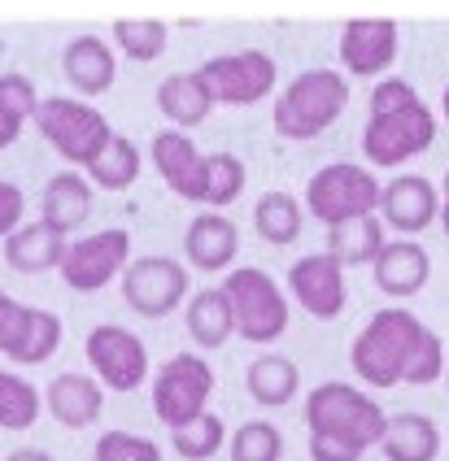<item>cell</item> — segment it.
Segmentation results:
<instances>
[{
  "label": "cell",
  "instance_id": "obj_1",
  "mask_svg": "<svg viewBox=\"0 0 449 461\" xmlns=\"http://www.w3.org/2000/svg\"><path fill=\"white\" fill-rule=\"evenodd\" d=\"M310 461H362L367 448H380L389 431V413L362 387L327 379L306 396Z\"/></svg>",
  "mask_w": 449,
  "mask_h": 461
},
{
  "label": "cell",
  "instance_id": "obj_2",
  "mask_svg": "<svg viewBox=\"0 0 449 461\" xmlns=\"http://www.w3.org/2000/svg\"><path fill=\"white\" fill-rule=\"evenodd\" d=\"M436 140V113L419 101V92L406 78H380L371 92V118L362 127V157L380 170L406 166L410 157L432 149Z\"/></svg>",
  "mask_w": 449,
  "mask_h": 461
},
{
  "label": "cell",
  "instance_id": "obj_3",
  "mask_svg": "<svg viewBox=\"0 0 449 461\" xmlns=\"http://www.w3.org/2000/svg\"><path fill=\"white\" fill-rule=\"evenodd\" d=\"M423 331L427 327L419 322V313H410V309L389 305V309H380V313H371V322L358 331L353 348H349L353 375L367 387H375V392L401 387L410 361L419 353Z\"/></svg>",
  "mask_w": 449,
  "mask_h": 461
},
{
  "label": "cell",
  "instance_id": "obj_4",
  "mask_svg": "<svg viewBox=\"0 0 449 461\" xmlns=\"http://www.w3.org/2000/svg\"><path fill=\"white\" fill-rule=\"evenodd\" d=\"M349 104V78L341 70H301L275 101V135L315 140L332 127Z\"/></svg>",
  "mask_w": 449,
  "mask_h": 461
},
{
  "label": "cell",
  "instance_id": "obj_5",
  "mask_svg": "<svg viewBox=\"0 0 449 461\" xmlns=\"http://www.w3.org/2000/svg\"><path fill=\"white\" fill-rule=\"evenodd\" d=\"M35 127L57 149L61 161H70L79 170H87L109 149V140L118 135V131L109 127L105 113L96 104L79 101V96H49V101H40Z\"/></svg>",
  "mask_w": 449,
  "mask_h": 461
},
{
  "label": "cell",
  "instance_id": "obj_6",
  "mask_svg": "<svg viewBox=\"0 0 449 461\" xmlns=\"http://www.w3.org/2000/svg\"><path fill=\"white\" fill-rule=\"evenodd\" d=\"M380 187L384 183L358 161H332L310 175L306 183V209L315 213L323 227H341L353 218H371L380 209Z\"/></svg>",
  "mask_w": 449,
  "mask_h": 461
},
{
  "label": "cell",
  "instance_id": "obj_7",
  "mask_svg": "<svg viewBox=\"0 0 449 461\" xmlns=\"http://www.w3.org/2000/svg\"><path fill=\"white\" fill-rule=\"evenodd\" d=\"M223 292H227V305L236 318V335H244L249 344H275L289 331V296L266 270L240 266L227 275Z\"/></svg>",
  "mask_w": 449,
  "mask_h": 461
},
{
  "label": "cell",
  "instance_id": "obj_8",
  "mask_svg": "<svg viewBox=\"0 0 449 461\" xmlns=\"http://www.w3.org/2000/svg\"><path fill=\"white\" fill-rule=\"evenodd\" d=\"M149 396H153V413H158L161 427L179 431L184 422H192V418H201L210 410V396H214L210 361L197 357V353H179V357L161 361Z\"/></svg>",
  "mask_w": 449,
  "mask_h": 461
},
{
  "label": "cell",
  "instance_id": "obj_9",
  "mask_svg": "<svg viewBox=\"0 0 449 461\" xmlns=\"http://www.w3.org/2000/svg\"><path fill=\"white\" fill-rule=\"evenodd\" d=\"M197 75H201L214 104H258L275 92L279 66H275L270 52L244 49V52H218L210 61H201Z\"/></svg>",
  "mask_w": 449,
  "mask_h": 461
},
{
  "label": "cell",
  "instance_id": "obj_10",
  "mask_svg": "<svg viewBox=\"0 0 449 461\" xmlns=\"http://www.w3.org/2000/svg\"><path fill=\"white\" fill-rule=\"evenodd\" d=\"M132 266V230L123 227H105L92 230V235H79L70 249H66V261H61V283L70 292H101L114 279H123V270Z\"/></svg>",
  "mask_w": 449,
  "mask_h": 461
},
{
  "label": "cell",
  "instance_id": "obj_11",
  "mask_svg": "<svg viewBox=\"0 0 449 461\" xmlns=\"http://www.w3.org/2000/svg\"><path fill=\"white\" fill-rule=\"evenodd\" d=\"M83 353L92 361V379L105 392H140L149 384V348L127 327H92L83 339Z\"/></svg>",
  "mask_w": 449,
  "mask_h": 461
},
{
  "label": "cell",
  "instance_id": "obj_12",
  "mask_svg": "<svg viewBox=\"0 0 449 461\" xmlns=\"http://www.w3.org/2000/svg\"><path fill=\"white\" fill-rule=\"evenodd\" d=\"M192 292V275L175 257H135L123 270V301L140 318H170Z\"/></svg>",
  "mask_w": 449,
  "mask_h": 461
},
{
  "label": "cell",
  "instance_id": "obj_13",
  "mask_svg": "<svg viewBox=\"0 0 449 461\" xmlns=\"http://www.w3.org/2000/svg\"><path fill=\"white\" fill-rule=\"evenodd\" d=\"M289 292L292 301L306 309L318 322H332L341 318L349 305V292H344V266L332 253H310L297 257L289 270Z\"/></svg>",
  "mask_w": 449,
  "mask_h": 461
},
{
  "label": "cell",
  "instance_id": "obj_14",
  "mask_svg": "<svg viewBox=\"0 0 449 461\" xmlns=\"http://www.w3.org/2000/svg\"><path fill=\"white\" fill-rule=\"evenodd\" d=\"M375 218L393 227L401 240H415L441 218V187L423 175H397L380 187V209Z\"/></svg>",
  "mask_w": 449,
  "mask_h": 461
},
{
  "label": "cell",
  "instance_id": "obj_15",
  "mask_svg": "<svg viewBox=\"0 0 449 461\" xmlns=\"http://www.w3.org/2000/svg\"><path fill=\"white\" fill-rule=\"evenodd\" d=\"M401 52V31L389 18H358L341 26V66L349 78H384Z\"/></svg>",
  "mask_w": 449,
  "mask_h": 461
},
{
  "label": "cell",
  "instance_id": "obj_16",
  "mask_svg": "<svg viewBox=\"0 0 449 461\" xmlns=\"http://www.w3.org/2000/svg\"><path fill=\"white\" fill-rule=\"evenodd\" d=\"M149 157L158 166V175L166 179V187L184 201H197L206 205V170H210V157L192 144V135L184 131H158L153 144H149Z\"/></svg>",
  "mask_w": 449,
  "mask_h": 461
},
{
  "label": "cell",
  "instance_id": "obj_17",
  "mask_svg": "<svg viewBox=\"0 0 449 461\" xmlns=\"http://www.w3.org/2000/svg\"><path fill=\"white\" fill-rule=\"evenodd\" d=\"M184 257L192 270H206V275H218V270H232V261L240 257V230L232 218L223 213H197L188 222V235H184Z\"/></svg>",
  "mask_w": 449,
  "mask_h": 461
},
{
  "label": "cell",
  "instance_id": "obj_18",
  "mask_svg": "<svg viewBox=\"0 0 449 461\" xmlns=\"http://www.w3.org/2000/svg\"><path fill=\"white\" fill-rule=\"evenodd\" d=\"M371 275H375L380 292H389L393 301H406V296H415V292L427 287V279H432V257L415 240H389L380 249V257H375Z\"/></svg>",
  "mask_w": 449,
  "mask_h": 461
},
{
  "label": "cell",
  "instance_id": "obj_19",
  "mask_svg": "<svg viewBox=\"0 0 449 461\" xmlns=\"http://www.w3.org/2000/svg\"><path fill=\"white\" fill-rule=\"evenodd\" d=\"M44 405L61 427L70 431H83L92 422H101V410H105V387L96 384L92 375H79V370H66L57 375L53 384L44 387Z\"/></svg>",
  "mask_w": 449,
  "mask_h": 461
},
{
  "label": "cell",
  "instance_id": "obj_20",
  "mask_svg": "<svg viewBox=\"0 0 449 461\" xmlns=\"http://www.w3.org/2000/svg\"><path fill=\"white\" fill-rule=\"evenodd\" d=\"M61 70L70 78V87L83 96H105L114 87V75H118V61H114V49H109L101 35H75L66 52H61Z\"/></svg>",
  "mask_w": 449,
  "mask_h": 461
},
{
  "label": "cell",
  "instance_id": "obj_21",
  "mask_svg": "<svg viewBox=\"0 0 449 461\" xmlns=\"http://www.w3.org/2000/svg\"><path fill=\"white\" fill-rule=\"evenodd\" d=\"M92 196H96V187L87 183V175H79V170H61V175H53L49 187H44L40 222L61 230V235H70V230H79L83 222L92 218Z\"/></svg>",
  "mask_w": 449,
  "mask_h": 461
},
{
  "label": "cell",
  "instance_id": "obj_22",
  "mask_svg": "<svg viewBox=\"0 0 449 461\" xmlns=\"http://www.w3.org/2000/svg\"><path fill=\"white\" fill-rule=\"evenodd\" d=\"M57 348H61V318L53 309H35V305H23L14 331L5 335V344H0V353L9 361H18V366H40V361L53 357Z\"/></svg>",
  "mask_w": 449,
  "mask_h": 461
},
{
  "label": "cell",
  "instance_id": "obj_23",
  "mask_svg": "<svg viewBox=\"0 0 449 461\" xmlns=\"http://www.w3.org/2000/svg\"><path fill=\"white\" fill-rule=\"evenodd\" d=\"M70 240L61 230L44 227V222H27L5 240V261L18 275H44V270H61Z\"/></svg>",
  "mask_w": 449,
  "mask_h": 461
},
{
  "label": "cell",
  "instance_id": "obj_24",
  "mask_svg": "<svg viewBox=\"0 0 449 461\" xmlns=\"http://www.w3.org/2000/svg\"><path fill=\"white\" fill-rule=\"evenodd\" d=\"M158 109L161 118L170 122V131H184L188 135L192 127H201L210 118L214 101L197 70H179V75H166L158 83Z\"/></svg>",
  "mask_w": 449,
  "mask_h": 461
},
{
  "label": "cell",
  "instance_id": "obj_25",
  "mask_svg": "<svg viewBox=\"0 0 449 461\" xmlns=\"http://www.w3.org/2000/svg\"><path fill=\"white\" fill-rule=\"evenodd\" d=\"M384 461H436L441 457V427L427 413H393L380 439Z\"/></svg>",
  "mask_w": 449,
  "mask_h": 461
},
{
  "label": "cell",
  "instance_id": "obj_26",
  "mask_svg": "<svg viewBox=\"0 0 449 461\" xmlns=\"http://www.w3.org/2000/svg\"><path fill=\"white\" fill-rule=\"evenodd\" d=\"M188 335L197 348H223L236 335V318L223 287H201L188 296Z\"/></svg>",
  "mask_w": 449,
  "mask_h": 461
},
{
  "label": "cell",
  "instance_id": "obj_27",
  "mask_svg": "<svg viewBox=\"0 0 449 461\" xmlns=\"http://www.w3.org/2000/svg\"><path fill=\"white\" fill-rule=\"evenodd\" d=\"M244 387H249V396L266 405V410H279V405H289L292 396L301 392V370H297V361L284 357V353H266L249 366V375H244Z\"/></svg>",
  "mask_w": 449,
  "mask_h": 461
},
{
  "label": "cell",
  "instance_id": "obj_28",
  "mask_svg": "<svg viewBox=\"0 0 449 461\" xmlns=\"http://www.w3.org/2000/svg\"><path fill=\"white\" fill-rule=\"evenodd\" d=\"M384 244H389V240H384V222H380L375 213L327 230V253L336 257L344 270H349V266H375V257H380Z\"/></svg>",
  "mask_w": 449,
  "mask_h": 461
},
{
  "label": "cell",
  "instance_id": "obj_29",
  "mask_svg": "<svg viewBox=\"0 0 449 461\" xmlns=\"http://www.w3.org/2000/svg\"><path fill=\"white\" fill-rule=\"evenodd\" d=\"M301 227H306V213H301L297 196H289V192H262L258 196V205H253V230L262 235L266 244L289 249V244H297Z\"/></svg>",
  "mask_w": 449,
  "mask_h": 461
},
{
  "label": "cell",
  "instance_id": "obj_30",
  "mask_svg": "<svg viewBox=\"0 0 449 461\" xmlns=\"http://www.w3.org/2000/svg\"><path fill=\"white\" fill-rule=\"evenodd\" d=\"M140 170H144V157L135 149V140L114 135L105 153L87 166V183H92V187H105V192H127V187L140 179Z\"/></svg>",
  "mask_w": 449,
  "mask_h": 461
},
{
  "label": "cell",
  "instance_id": "obj_31",
  "mask_svg": "<svg viewBox=\"0 0 449 461\" xmlns=\"http://www.w3.org/2000/svg\"><path fill=\"white\" fill-rule=\"evenodd\" d=\"M40 92L27 75H0V149H9L27 122H35Z\"/></svg>",
  "mask_w": 449,
  "mask_h": 461
},
{
  "label": "cell",
  "instance_id": "obj_32",
  "mask_svg": "<svg viewBox=\"0 0 449 461\" xmlns=\"http://www.w3.org/2000/svg\"><path fill=\"white\" fill-rule=\"evenodd\" d=\"M40 410H44L40 387L27 384V379L14 375V370H0V427H5V431H31Z\"/></svg>",
  "mask_w": 449,
  "mask_h": 461
},
{
  "label": "cell",
  "instance_id": "obj_33",
  "mask_svg": "<svg viewBox=\"0 0 449 461\" xmlns=\"http://www.w3.org/2000/svg\"><path fill=\"white\" fill-rule=\"evenodd\" d=\"M223 439H227V427H223V418L210 413V410L201 413V418H192V422H184L179 431H170V444H175V453H179L184 461L218 457Z\"/></svg>",
  "mask_w": 449,
  "mask_h": 461
},
{
  "label": "cell",
  "instance_id": "obj_34",
  "mask_svg": "<svg viewBox=\"0 0 449 461\" xmlns=\"http://www.w3.org/2000/svg\"><path fill=\"white\" fill-rule=\"evenodd\" d=\"M114 40L132 61H158L166 52L170 26L158 18H123V23H114Z\"/></svg>",
  "mask_w": 449,
  "mask_h": 461
},
{
  "label": "cell",
  "instance_id": "obj_35",
  "mask_svg": "<svg viewBox=\"0 0 449 461\" xmlns=\"http://www.w3.org/2000/svg\"><path fill=\"white\" fill-rule=\"evenodd\" d=\"M244 161L236 153H210V170H206V209L223 213L227 205H236L244 192Z\"/></svg>",
  "mask_w": 449,
  "mask_h": 461
},
{
  "label": "cell",
  "instance_id": "obj_36",
  "mask_svg": "<svg viewBox=\"0 0 449 461\" xmlns=\"http://www.w3.org/2000/svg\"><path fill=\"white\" fill-rule=\"evenodd\" d=\"M279 457H284V436H279L275 422L253 418V422L236 427V436H232V461H279Z\"/></svg>",
  "mask_w": 449,
  "mask_h": 461
},
{
  "label": "cell",
  "instance_id": "obj_37",
  "mask_svg": "<svg viewBox=\"0 0 449 461\" xmlns=\"http://www.w3.org/2000/svg\"><path fill=\"white\" fill-rule=\"evenodd\" d=\"M92 461H161V448L149 436L132 431H105L92 448Z\"/></svg>",
  "mask_w": 449,
  "mask_h": 461
},
{
  "label": "cell",
  "instance_id": "obj_38",
  "mask_svg": "<svg viewBox=\"0 0 449 461\" xmlns=\"http://www.w3.org/2000/svg\"><path fill=\"white\" fill-rule=\"evenodd\" d=\"M441 375H445V344H441V335H436V331H423L419 353H415L410 370H406V384H410V387H427V384H436Z\"/></svg>",
  "mask_w": 449,
  "mask_h": 461
},
{
  "label": "cell",
  "instance_id": "obj_39",
  "mask_svg": "<svg viewBox=\"0 0 449 461\" xmlns=\"http://www.w3.org/2000/svg\"><path fill=\"white\" fill-rule=\"evenodd\" d=\"M23 209H27V196L18 183L0 179V240H9L14 230L23 227Z\"/></svg>",
  "mask_w": 449,
  "mask_h": 461
},
{
  "label": "cell",
  "instance_id": "obj_40",
  "mask_svg": "<svg viewBox=\"0 0 449 461\" xmlns=\"http://www.w3.org/2000/svg\"><path fill=\"white\" fill-rule=\"evenodd\" d=\"M18 313H23V305H18V301H14V296H9V292L0 287V344H5V335L14 331Z\"/></svg>",
  "mask_w": 449,
  "mask_h": 461
},
{
  "label": "cell",
  "instance_id": "obj_41",
  "mask_svg": "<svg viewBox=\"0 0 449 461\" xmlns=\"http://www.w3.org/2000/svg\"><path fill=\"white\" fill-rule=\"evenodd\" d=\"M5 461H53V457H49L44 448H14Z\"/></svg>",
  "mask_w": 449,
  "mask_h": 461
},
{
  "label": "cell",
  "instance_id": "obj_42",
  "mask_svg": "<svg viewBox=\"0 0 449 461\" xmlns=\"http://www.w3.org/2000/svg\"><path fill=\"white\" fill-rule=\"evenodd\" d=\"M436 187H441V218H436V222H441L445 235H449V170H445V179L436 183Z\"/></svg>",
  "mask_w": 449,
  "mask_h": 461
},
{
  "label": "cell",
  "instance_id": "obj_43",
  "mask_svg": "<svg viewBox=\"0 0 449 461\" xmlns=\"http://www.w3.org/2000/svg\"><path fill=\"white\" fill-rule=\"evenodd\" d=\"M441 113H445V122H449V83H445V96H441Z\"/></svg>",
  "mask_w": 449,
  "mask_h": 461
},
{
  "label": "cell",
  "instance_id": "obj_44",
  "mask_svg": "<svg viewBox=\"0 0 449 461\" xmlns=\"http://www.w3.org/2000/svg\"><path fill=\"white\" fill-rule=\"evenodd\" d=\"M445 384H449V357H445Z\"/></svg>",
  "mask_w": 449,
  "mask_h": 461
}]
</instances>
